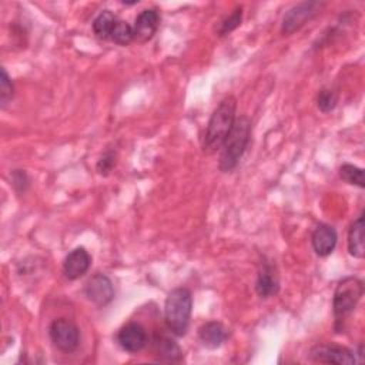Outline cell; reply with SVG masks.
<instances>
[{
	"label": "cell",
	"instance_id": "1",
	"mask_svg": "<svg viewBox=\"0 0 365 365\" xmlns=\"http://www.w3.org/2000/svg\"><path fill=\"white\" fill-rule=\"evenodd\" d=\"M235 110L237 100L232 96L222 98L215 107L208 120L202 140V148L205 153L211 154L221 148L235 123Z\"/></svg>",
	"mask_w": 365,
	"mask_h": 365
},
{
	"label": "cell",
	"instance_id": "2",
	"mask_svg": "<svg viewBox=\"0 0 365 365\" xmlns=\"http://www.w3.org/2000/svg\"><path fill=\"white\" fill-rule=\"evenodd\" d=\"M251 137V120L247 115L235 118V123L221 145L218 168L222 173L232 171L244 155Z\"/></svg>",
	"mask_w": 365,
	"mask_h": 365
},
{
	"label": "cell",
	"instance_id": "3",
	"mask_svg": "<svg viewBox=\"0 0 365 365\" xmlns=\"http://www.w3.org/2000/svg\"><path fill=\"white\" fill-rule=\"evenodd\" d=\"M191 309L192 295L188 288L178 287L168 294L164 305V317L168 329L174 335L184 336L187 334L191 318Z\"/></svg>",
	"mask_w": 365,
	"mask_h": 365
},
{
	"label": "cell",
	"instance_id": "4",
	"mask_svg": "<svg viewBox=\"0 0 365 365\" xmlns=\"http://www.w3.org/2000/svg\"><path fill=\"white\" fill-rule=\"evenodd\" d=\"M362 295H364V284L359 278L346 277L338 282L334 292V299H332L334 317L336 324L344 321L345 317H348L356 308Z\"/></svg>",
	"mask_w": 365,
	"mask_h": 365
},
{
	"label": "cell",
	"instance_id": "5",
	"mask_svg": "<svg viewBox=\"0 0 365 365\" xmlns=\"http://www.w3.org/2000/svg\"><path fill=\"white\" fill-rule=\"evenodd\" d=\"M51 342L61 352H73L80 344V331L77 325L67 318H57L48 327Z\"/></svg>",
	"mask_w": 365,
	"mask_h": 365
},
{
	"label": "cell",
	"instance_id": "6",
	"mask_svg": "<svg viewBox=\"0 0 365 365\" xmlns=\"http://www.w3.org/2000/svg\"><path fill=\"white\" fill-rule=\"evenodd\" d=\"M325 3L321 1H301L295 6H292L282 17L281 31L285 36H289L299 30L308 20H311L322 7Z\"/></svg>",
	"mask_w": 365,
	"mask_h": 365
},
{
	"label": "cell",
	"instance_id": "7",
	"mask_svg": "<svg viewBox=\"0 0 365 365\" xmlns=\"http://www.w3.org/2000/svg\"><path fill=\"white\" fill-rule=\"evenodd\" d=\"M309 356L315 362L324 364H336V365H352L356 362L355 354L345 346L321 344L311 349Z\"/></svg>",
	"mask_w": 365,
	"mask_h": 365
},
{
	"label": "cell",
	"instance_id": "8",
	"mask_svg": "<svg viewBox=\"0 0 365 365\" xmlns=\"http://www.w3.org/2000/svg\"><path fill=\"white\" fill-rule=\"evenodd\" d=\"M84 294L88 301L98 307H104L110 304L114 298V287L111 279L104 274H94L84 287Z\"/></svg>",
	"mask_w": 365,
	"mask_h": 365
},
{
	"label": "cell",
	"instance_id": "9",
	"mask_svg": "<svg viewBox=\"0 0 365 365\" xmlns=\"http://www.w3.org/2000/svg\"><path fill=\"white\" fill-rule=\"evenodd\" d=\"M117 341L124 351L134 354L141 351L147 345L148 336L143 325H140L138 322H128L118 331Z\"/></svg>",
	"mask_w": 365,
	"mask_h": 365
},
{
	"label": "cell",
	"instance_id": "10",
	"mask_svg": "<svg viewBox=\"0 0 365 365\" xmlns=\"http://www.w3.org/2000/svg\"><path fill=\"white\" fill-rule=\"evenodd\" d=\"M91 264V257L84 247H77L67 254L63 262V274L68 279H77L83 277Z\"/></svg>",
	"mask_w": 365,
	"mask_h": 365
},
{
	"label": "cell",
	"instance_id": "11",
	"mask_svg": "<svg viewBox=\"0 0 365 365\" xmlns=\"http://www.w3.org/2000/svg\"><path fill=\"white\" fill-rule=\"evenodd\" d=\"M160 26V14L155 9H145L143 10L134 21V40L140 43L148 41L157 31Z\"/></svg>",
	"mask_w": 365,
	"mask_h": 365
},
{
	"label": "cell",
	"instance_id": "12",
	"mask_svg": "<svg viewBox=\"0 0 365 365\" xmlns=\"http://www.w3.org/2000/svg\"><path fill=\"white\" fill-rule=\"evenodd\" d=\"M336 231L334 227L328 225V224H319L311 237V242L314 247V251L319 255V257H327L329 255L336 245Z\"/></svg>",
	"mask_w": 365,
	"mask_h": 365
},
{
	"label": "cell",
	"instance_id": "13",
	"mask_svg": "<svg viewBox=\"0 0 365 365\" xmlns=\"http://www.w3.org/2000/svg\"><path fill=\"white\" fill-rule=\"evenodd\" d=\"M255 289L261 298L274 297L279 289V279L272 264L264 262L257 277Z\"/></svg>",
	"mask_w": 365,
	"mask_h": 365
},
{
	"label": "cell",
	"instance_id": "14",
	"mask_svg": "<svg viewBox=\"0 0 365 365\" xmlns=\"http://www.w3.org/2000/svg\"><path fill=\"white\" fill-rule=\"evenodd\" d=\"M228 336L225 327L217 321H208L202 324L198 329V338L204 346L210 349H215L221 346Z\"/></svg>",
	"mask_w": 365,
	"mask_h": 365
},
{
	"label": "cell",
	"instance_id": "15",
	"mask_svg": "<svg viewBox=\"0 0 365 365\" xmlns=\"http://www.w3.org/2000/svg\"><path fill=\"white\" fill-rule=\"evenodd\" d=\"M364 212L351 224L348 232V251L355 258H364L365 244H364Z\"/></svg>",
	"mask_w": 365,
	"mask_h": 365
},
{
	"label": "cell",
	"instance_id": "16",
	"mask_svg": "<svg viewBox=\"0 0 365 365\" xmlns=\"http://www.w3.org/2000/svg\"><path fill=\"white\" fill-rule=\"evenodd\" d=\"M153 348L160 361L175 362V361H180L182 356V352H181V348L178 346V344L164 335L154 338Z\"/></svg>",
	"mask_w": 365,
	"mask_h": 365
},
{
	"label": "cell",
	"instance_id": "17",
	"mask_svg": "<svg viewBox=\"0 0 365 365\" xmlns=\"http://www.w3.org/2000/svg\"><path fill=\"white\" fill-rule=\"evenodd\" d=\"M118 19L110 11L104 10L101 11L93 21V31L100 38H110V34L113 31V27Z\"/></svg>",
	"mask_w": 365,
	"mask_h": 365
},
{
	"label": "cell",
	"instance_id": "18",
	"mask_svg": "<svg viewBox=\"0 0 365 365\" xmlns=\"http://www.w3.org/2000/svg\"><path fill=\"white\" fill-rule=\"evenodd\" d=\"M110 38L120 46H127L134 40L133 27L127 21L117 20L113 27V31L110 34Z\"/></svg>",
	"mask_w": 365,
	"mask_h": 365
},
{
	"label": "cell",
	"instance_id": "19",
	"mask_svg": "<svg viewBox=\"0 0 365 365\" xmlns=\"http://www.w3.org/2000/svg\"><path fill=\"white\" fill-rule=\"evenodd\" d=\"M339 177L346 181L348 184H352V185H356L359 188H364L365 187V182H364V170L356 167V165H352V164H342L339 167Z\"/></svg>",
	"mask_w": 365,
	"mask_h": 365
},
{
	"label": "cell",
	"instance_id": "20",
	"mask_svg": "<svg viewBox=\"0 0 365 365\" xmlns=\"http://www.w3.org/2000/svg\"><path fill=\"white\" fill-rule=\"evenodd\" d=\"M338 103V94L336 91L331 88H321L317 96V106L322 113H329L335 108Z\"/></svg>",
	"mask_w": 365,
	"mask_h": 365
},
{
	"label": "cell",
	"instance_id": "21",
	"mask_svg": "<svg viewBox=\"0 0 365 365\" xmlns=\"http://www.w3.org/2000/svg\"><path fill=\"white\" fill-rule=\"evenodd\" d=\"M241 19H242V9L241 7H235L232 10V13L230 16H227L218 26V34L220 36H225L228 33H231L234 29H237L241 24Z\"/></svg>",
	"mask_w": 365,
	"mask_h": 365
},
{
	"label": "cell",
	"instance_id": "22",
	"mask_svg": "<svg viewBox=\"0 0 365 365\" xmlns=\"http://www.w3.org/2000/svg\"><path fill=\"white\" fill-rule=\"evenodd\" d=\"M14 94V86L6 71V68H1V77H0V106L4 108L13 98Z\"/></svg>",
	"mask_w": 365,
	"mask_h": 365
},
{
	"label": "cell",
	"instance_id": "23",
	"mask_svg": "<svg viewBox=\"0 0 365 365\" xmlns=\"http://www.w3.org/2000/svg\"><path fill=\"white\" fill-rule=\"evenodd\" d=\"M114 165H115V153L113 150H107L97 161V171L101 175H108L110 171L114 168Z\"/></svg>",
	"mask_w": 365,
	"mask_h": 365
},
{
	"label": "cell",
	"instance_id": "24",
	"mask_svg": "<svg viewBox=\"0 0 365 365\" xmlns=\"http://www.w3.org/2000/svg\"><path fill=\"white\" fill-rule=\"evenodd\" d=\"M11 182L13 187L19 191V192H24L27 185H29V177L23 170H14L13 171V177H11Z\"/></svg>",
	"mask_w": 365,
	"mask_h": 365
}]
</instances>
